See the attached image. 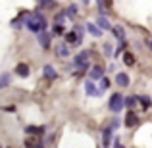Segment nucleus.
Masks as SVG:
<instances>
[{
	"instance_id": "f257e3e1",
	"label": "nucleus",
	"mask_w": 152,
	"mask_h": 148,
	"mask_svg": "<svg viewBox=\"0 0 152 148\" xmlns=\"http://www.w3.org/2000/svg\"><path fill=\"white\" fill-rule=\"evenodd\" d=\"M23 25H25L27 29L31 31V33H41V31H45L46 27H48V21H46L45 14L41 12V8H37L33 14H27V15H25V19H23Z\"/></svg>"
},
{
	"instance_id": "f03ea898",
	"label": "nucleus",
	"mask_w": 152,
	"mask_h": 148,
	"mask_svg": "<svg viewBox=\"0 0 152 148\" xmlns=\"http://www.w3.org/2000/svg\"><path fill=\"white\" fill-rule=\"evenodd\" d=\"M73 66L77 67V75H83V71H87L91 67V52L83 50L73 58Z\"/></svg>"
},
{
	"instance_id": "7ed1b4c3",
	"label": "nucleus",
	"mask_w": 152,
	"mask_h": 148,
	"mask_svg": "<svg viewBox=\"0 0 152 148\" xmlns=\"http://www.w3.org/2000/svg\"><path fill=\"white\" fill-rule=\"evenodd\" d=\"M108 108H110V112H114V114H119V112L123 110V94L119 93H114L110 96V102H108Z\"/></svg>"
},
{
	"instance_id": "20e7f679",
	"label": "nucleus",
	"mask_w": 152,
	"mask_h": 148,
	"mask_svg": "<svg viewBox=\"0 0 152 148\" xmlns=\"http://www.w3.org/2000/svg\"><path fill=\"white\" fill-rule=\"evenodd\" d=\"M64 41L67 42V44H73V46H79L83 42V37H79L77 33H75L73 29L67 31V33H64Z\"/></svg>"
},
{
	"instance_id": "39448f33",
	"label": "nucleus",
	"mask_w": 152,
	"mask_h": 148,
	"mask_svg": "<svg viewBox=\"0 0 152 148\" xmlns=\"http://www.w3.org/2000/svg\"><path fill=\"white\" fill-rule=\"evenodd\" d=\"M37 35H39V42H41V48L48 50V48H50V42H52V35H50V33H46V29H45V31H41V33H37Z\"/></svg>"
},
{
	"instance_id": "423d86ee",
	"label": "nucleus",
	"mask_w": 152,
	"mask_h": 148,
	"mask_svg": "<svg viewBox=\"0 0 152 148\" xmlns=\"http://www.w3.org/2000/svg\"><path fill=\"white\" fill-rule=\"evenodd\" d=\"M85 93L89 94V96H100V94H102V90L98 89L96 85H94V81H93V79H89V81L85 83Z\"/></svg>"
},
{
	"instance_id": "0eeeda50",
	"label": "nucleus",
	"mask_w": 152,
	"mask_h": 148,
	"mask_svg": "<svg viewBox=\"0 0 152 148\" xmlns=\"http://www.w3.org/2000/svg\"><path fill=\"white\" fill-rule=\"evenodd\" d=\"M89 77L93 79V81H100V79L104 77V67L102 66H93L89 71Z\"/></svg>"
},
{
	"instance_id": "6e6552de",
	"label": "nucleus",
	"mask_w": 152,
	"mask_h": 148,
	"mask_svg": "<svg viewBox=\"0 0 152 148\" xmlns=\"http://www.w3.org/2000/svg\"><path fill=\"white\" fill-rule=\"evenodd\" d=\"M115 83H118V87H121V89L129 87V75H127V73H123V71L115 73Z\"/></svg>"
},
{
	"instance_id": "1a4fd4ad",
	"label": "nucleus",
	"mask_w": 152,
	"mask_h": 148,
	"mask_svg": "<svg viewBox=\"0 0 152 148\" xmlns=\"http://www.w3.org/2000/svg\"><path fill=\"white\" fill-rule=\"evenodd\" d=\"M25 133L27 135H37V137H42V135L46 133V127H37V125H29V127H25Z\"/></svg>"
},
{
	"instance_id": "9d476101",
	"label": "nucleus",
	"mask_w": 152,
	"mask_h": 148,
	"mask_svg": "<svg viewBox=\"0 0 152 148\" xmlns=\"http://www.w3.org/2000/svg\"><path fill=\"white\" fill-rule=\"evenodd\" d=\"M137 123H139L137 114H135L133 110H129V112H127V115H125V127H135Z\"/></svg>"
},
{
	"instance_id": "9b49d317",
	"label": "nucleus",
	"mask_w": 152,
	"mask_h": 148,
	"mask_svg": "<svg viewBox=\"0 0 152 148\" xmlns=\"http://www.w3.org/2000/svg\"><path fill=\"white\" fill-rule=\"evenodd\" d=\"M85 27H87V31H89V33L93 35L94 39H100V37H102V29L96 25V23H87Z\"/></svg>"
},
{
	"instance_id": "f8f14e48",
	"label": "nucleus",
	"mask_w": 152,
	"mask_h": 148,
	"mask_svg": "<svg viewBox=\"0 0 152 148\" xmlns=\"http://www.w3.org/2000/svg\"><path fill=\"white\" fill-rule=\"evenodd\" d=\"M56 56H58V58H67V56H69V48H67V44H64V42H60L58 46H56Z\"/></svg>"
},
{
	"instance_id": "ddd939ff",
	"label": "nucleus",
	"mask_w": 152,
	"mask_h": 148,
	"mask_svg": "<svg viewBox=\"0 0 152 148\" xmlns=\"http://www.w3.org/2000/svg\"><path fill=\"white\" fill-rule=\"evenodd\" d=\"M96 25L100 27L102 31H110L112 29V25H110V21L106 19V15H98V17H96Z\"/></svg>"
},
{
	"instance_id": "4468645a",
	"label": "nucleus",
	"mask_w": 152,
	"mask_h": 148,
	"mask_svg": "<svg viewBox=\"0 0 152 148\" xmlns=\"http://www.w3.org/2000/svg\"><path fill=\"white\" fill-rule=\"evenodd\" d=\"M112 133H114V129H112V127H106V129L102 131V144H104V146H110Z\"/></svg>"
},
{
	"instance_id": "2eb2a0df",
	"label": "nucleus",
	"mask_w": 152,
	"mask_h": 148,
	"mask_svg": "<svg viewBox=\"0 0 152 148\" xmlns=\"http://www.w3.org/2000/svg\"><path fill=\"white\" fill-rule=\"evenodd\" d=\"M15 73H18L19 77H27V75H29V66H27V63H18V66H15Z\"/></svg>"
},
{
	"instance_id": "dca6fc26",
	"label": "nucleus",
	"mask_w": 152,
	"mask_h": 148,
	"mask_svg": "<svg viewBox=\"0 0 152 148\" xmlns=\"http://www.w3.org/2000/svg\"><path fill=\"white\" fill-rule=\"evenodd\" d=\"M42 75H45L46 79H56V77H58V73H56V69L52 66H45V67H42Z\"/></svg>"
},
{
	"instance_id": "f3484780",
	"label": "nucleus",
	"mask_w": 152,
	"mask_h": 148,
	"mask_svg": "<svg viewBox=\"0 0 152 148\" xmlns=\"http://www.w3.org/2000/svg\"><path fill=\"white\" fill-rule=\"evenodd\" d=\"M137 102H139L137 96H127V98H123V106L129 108V110H133V108L137 106Z\"/></svg>"
},
{
	"instance_id": "a211bd4d",
	"label": "nucleus",
	"mask_w": 152,
	"mask_h": 148,
	"mask_svg": "<svg viewBox=\"0 0 152 148\" xmlns=\"http://www.w3.org/2000/svg\"><path fill=\"white\" fill-rule=\"evenodd\" d=\"M10 83H12V75L10 73H2V75H0V89L10 87Z\"/></svg>"
},
{
	"instance_id": "6ab92c4d",
	"label": "nucleus",
	"mask_w": 152,
	"mask_h": 148,
	"mask_svg": "<svg viewBox=\"0 0 152 148\" xmlns=\"http://www.w3.org/2000/svg\"><path fill=\"white\" fill-rule=\"evenodd\" d=\"M112 33L115 35V37L121 41V39H125V29H123L121 25H115V27H112Z\"/></svg>"
},
{
	"instance_id": "aec40b11",
	"label": "nucleus",
	"mask_w": 152,
	"mask_h": 148,
	"mask_svg": "<svg viewBox=\"0 0 152 148\" xmlns=\"http://www.w3.org/2000/svg\"><path fill=\"white\" fill-rule=\"evenodd\" d=\"M123 63H125V66H135V56L131 54V52H125V54H123Z\"/></svg>"
},
{
	"instance_id": "412c9836",
	"label": "nucleus",
	"mask_w": 152,
	"mask_h": 148,
	"mask_svg": "<svg viewBox=\"0 0 152 148\" xmlns=\"http://www.w3.org/2000/svg\"><path fill=\"white\" fill-rule=\"evenodd\" d=\"M139 98V102L142 104V108H145V110H148V108L152 106V100H150V96H137Z\"/></svg>"
},
{
	"instance_id": "4be33fe9",
	"label": "nucleus",
	"mask_w": 152,
	"mask_h": 148,
	"mask_svg": "<svg viewBox=\"0 0 152 148\" xmlns=\"http://www.w3.org/2000/svg\"><path fill=\"white\" fill-rule=\"evenodd\" d=\"M66 15H67L69 19H73L75 15H77V6H75V4H71V6L66 10Z\"/></svg>"
},
{
	"instance_id": "5701e85b",
	"label": "nucleus",
	"mask_w": 152,
	"mask_h": 148,
	"mask_svg": "<svg viewBox=\"0 0 152 148\" xmlns=\"http://www.w3.org/2000/svg\"><path fill=\"white\" fill-rule=\"evenodd\" d=\"M37 2H39V8H52V6H54V0H37Z\"/></svg>"
},
{
	"instance_id": "b1692460",
	"label": "nucleus",
	"mask_w": 152,
	"mask_h": 148,
	"mask_svg": "<svg viewBox=\"0 0 152 148\" xmlns=\"http://www.w3.org/2000/svg\"><path fill=\"white\" fill-rule=\"evenodd\" d=\"M52 33H54V35H64V25H62V23H54Z\"/></svg>"
},
{
	"instance_id": "393cba45",
	"label": "nucleus",
	"mask_w": 152,
	"mask_h": 148,
	"mask_svg": "<svg viewBox=\"0 0 152 148\" xmlns=\"http://www.w3.org/2000/svg\"><path fill=\"white\" fill-rule=\"evenodd\" d=\"M106 89H110V79H108V77H102L100 79V90L104 93Z\"/></svg>"
},
{
	"instance_id": "a878e982",
	"label": "nucleus",
	"mask_w": 152,
	"mask_h": 148,
	"mask_svg": "<svg viewBox=\"0 0 152 148\" xmlns=\"http://www.w3.org/2000/svg\"><path fill=\"white\" fill-rule=\"evenodd\" d=\"M67 19V15H66V12H60V14H56V17H54V21L56 23H64Z\"/></svg>"
},
{
	"instance_id": "bb28decb",
	"label": "nucleus",
	"mask_w": 152,
	"mask_h": 148,
	"mask_svg": "<svg viewBox=\"0 0 152 148\" xmlns=\"http://www.w3.org/2000/svg\"><path fill=\"white\" fill-rule=\"evenodd\" d=\"M119 125H121V119H119L118 115H115V117H112V123H110V127H112V129L115 131V129H118Z\"/></svg>"
},
{
	"instance_id": "cd10ccee",
	"label": "nucleus",
	"mask_w": 152,
	"mask_h": 148,
	"mask_svg": "<svg viewBox=\"0 0 152 148\" xmlns=\"http://www.w3.org/2000/svg\"><path fill=\"white\" fill-rule=\"evenodd\" d=\"M112 52H114L112 44H110V42H106V44H104V56H106V58H110V56H112Z\"/></svg>"
},
{
	"instance_id": "c85d7f7f",
	"label": "nucleus",
	"mask_w": 152,
	"mask_h": 148,
	"mask_svg": "<svg viewBox=\"0 0 152 148\" xmlns=\"http://www.w3.org/2000/svg\"><path fill=\"white\" fill-rule=\"evenodd\" d=\"M73 31L79 35V37H83V33H85V27H83V25H73Z\"/></svg>"
},
{
	"instance_id": "c756f323",
	"label": "nucleus",
	"mask_w": 152,
	"mask_h": 148,
	"mask_svg": "<svg viewBox=\"0 0 152 148\" xmlns=\"http://www.w3.org/2000/svg\"><path fill=\"white\" fill-rule=\"evenodd\" d=\"M146 44H148V48L152 50V39H150V41H146Z\"/></svg>"
},
{
	"instance_id": "7c9ffc66",
	"label": "nucleus",
	"mask_w": 152,
	"mask_h": 148,
	"mask_svg": "<svg viewBox=\"0 0 152 148\" xmlns=\"http://www.w3.org/2000/svg\"><path fill=\"white\" fill-rule=\"evenodd\" d=\"M91 2V0H83V4H89Z\"/></svg>"
}]
</instances>
